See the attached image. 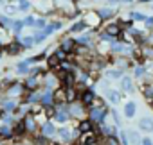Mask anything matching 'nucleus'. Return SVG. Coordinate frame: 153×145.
<instances>
[{
  "label": "nucleus",
  "instance_id": "473e14b6",
  "mask_svg": "<svg viewBox=\"0 0 153 145\" xmlns=\"http://www.w3.org/2000/svg\"><path fill=\"white\" fill-rule=\"evenodd\" d=\"M56 56H58V59H59V61H63V59H65V52H63L61 48H59V50H56Z\"/></svg>",
  "mask_w": 153,
  "mask_h": 145
},
{
  "label": "nucleus",
  "instance_id": "ddd939ff",
  "mask_svg": "<svg viewBox=\"0 0 153 145\" xmlns=\"http://www.w3.org/2000/svg\"><path fill=\"white\" fill-rule=\"evenodd\" d=\"M42 133H43V136H52L54 134V125L52 124H45L43 129H42Z\"/></svg>",
  "mask_w": 153,
  "mask_h": 145
},
{
  "label": "nucleus",
  "instance_id": "c756f323",
  "mask_svg": "<svg viewBox=\"0 0 153 145\" xmlns=\"http://www.w3.org/2000/svg\"><path fill=\"white\" fill-rule=\"evenodd\" d=\"M131 18H133V20H146V16L140 15V13H131Z\"/></svg>",
  "mask_w": 153,
  "mask_h": 145
},
{
  "label": "nucleus",
  "instance_id": "c9c22d12",
  "mask_svg": "<svg viewBox=\"0 0 153 145\" xmlns=\"http://www.w3.org/2000/svg\"><path fill=\"white\" fill-rule=\"evenodd\" d=\"M27 64H29V63H22V64H18V70H20V74H24V72H25Z\"/></svg>",
  "mask_w": 153,
  "mask_h": 145
},
{
  "label": "nucleus",
  "instance_id": "f3484780",
  "mask_svg": "<svg viewBox=\"0 0 153 145\" xmlns=\"http://www.w3.org/2000/svg\"><path fill=\"white\" fill-rule=\"evenodd\" d=\"M51 102H52V93H51V92H45V95L42 97V104H43V106H49Z\"/></svg>",
  "mask_w": 153,
  "mask_h": 145
},
{
  "label": "nucleus",
  "instance_id": "9d476101",
  "mask_svg": "<svg viewBox=\"0 0 153 145\" xmlns=\"http://www.w3.org/2000/svg\"><path fill=\"white\" fill-rule=\"evenodd\" d=\"M124 113H126L128 118L133 116V115H135V104H133V102H128V104L124 106Z\"/></svg>",
  "mask_w": 153,
  "mask_h": 145
},
{
  "label": "nucleus",
  "instance_id": "58836bf2",
  "mask_svg": "<svg viewBox=\"0 0 153 145\" xmlns=\"http://www.w3.org/2000/svg\"><path fill=\"white\" fill-rule=\"evenodd\" d=\"M140 143H142V145H153V141H151L149 138H146V140H142Z\"/></svg>",
  "mask_w": 153,
  "mask_h": 145
},
{
  "label": "nucleus",
  "instance_id": "cd10ccee",
  "mask_svg": "<svg viewBox=\"0 0 153 145\" xmlns=\"http://www.w3.org/2000/svg\"><path fill=\"white\" fill-rule=\"evenodd\" d=\"M22 43H24V47H31V45L34 43V38H24Z\"/></svg>",
  "mask_w": 153,
  "mask_h": 145
},
{
  "label": "nucleus",
  "instance_id": "1a4fd4ad",
  "mask_svg": "<svg viewBox=\"0 0 153 145\" xmlns=\"http://www.w3.org/2000/svg\"><path fill=\"white\" fill-rule=\"evenodd\" d=\"M106 34H108V36H119V34H121L119 25H108V27H106Z\"/></svg>",
  "mask_w": 153,
  "mask_h": 145
},
{
  "label": "nucleus",
  "instance_id": "6ab92c4d",
  "mask_svg": "<svg viewBox=\"0 0 153 145\" xmlns=\"http://www.w3.org/2000/svg\"><path fill=\"white\" fill-rule=\"evenodd\" d=\"M59 136H61L65 141H70V138H72V134H70L68 129H59Z\"/></svg>",
  "mask_w": 153,
  "mask_h": 145
},
{
  "label": "nucleus",
  "instance_id": "9b49d317",
  "mask_svg": "<svg viewBox=\"0 0 153 145\" xmlns=\"http://www.w3.org/2000/svg\"><path fill=\"white\" fill-rule=\"evenodd\" d=\"M79 131H81V133H90V131H92V120H85V122H81Z\"/></svg>",
  "mask_w": 153,
  "mask_h": 145
},
{
  "label": "nucleus",
  "instance_id": "37998d69",
  "mask_svg": "<svg viewBox=\"0 0 153 145\" xmlns=\"http://www.w3.org/2000/svg\"><path fill=\"white\" fill-rule=\"evenodd\" d=\"M146 23L148 25H153V18H146Z\"/></svg>",
  "mask_w": 153,
  "mask_h": 145
},
{
  "label": "nucleus",
  "instance_id": "a19ab883",
  "mask_svg": "<svg viewBox=\"0 0 153 145\" xmlns=\"http://www.w3.org/2000/svg\"><path fill=\"white\" fill-rule=\"evenodd\" d=\"M38 111H42V106H34L33 108V113H38Z\"/></svg>",
  "mask_w": 153,
  "mask_h": 145
},
{
  "label": "nucleus",
  "instance_id": "39448f33",
  "mask_svg": "<svg viewBox=\"0 0 153 145\" xmlns=\"http://www.w3.org/2000/svg\"><path fill=\"white\" fill-rule=\"evenodd\" d=\"M74 47H76L74 40H63L61 41V50L63 52H70V50H74Z\"/></svg>",
  "mask_w": 153,
  "mask_h": 145
},
{
  "label": "nucleus",
  "instance_id": "f8f14e48",
  "mask_svg": "<svg viewBox=\"0 0 153 145\" xmlns=\"http://www.w3.org/2000/svg\"><path fill=\"white\" fill-rule=\"evenodd\" d=\"M97 15H99V18H101V20H106V18H110V16L114 15V11L105 7V9H99V13H97Z\"/></svg>",
  "mask_w": 153,
  "mask_h": 145
},
{
  "label": "nucleus",
  "instance_id": "c03bdc74",
  "mask_svg": "<svg viewBox=\"0 0 153 145\" xmlns=\"http://www.w3.org/2000/svg\"><path fill=\"white\" fill-rule=\"evenodd\" d=\"M140 2H149V0H140Z\"/></svg>",
  "mask_w": 153,
  "mask_h": 145
},
{
  "label": "nucleus",
  "instance_id": "423d86ee",
  "mask_svg": "<svg viewBox=\"0 0 153 145\" xmlns=\"http://www.w3.org/2000/svg\"><path fill=\"white\" fill-rule=\"evenodd\" d=\"M90 143H96V136L90 133H83V138H81V145H90Z\"/></svg>",
  "mask_w": 153,
  "mask_h": 145
},
{
  "label": "nucleus",
  "instance_id": "c85d7f7f",
  "mask_svg": "<svg viewBox=\"0 0 153 145\" xmlns=\"http://www.w3.org/2000/svg\"><path fill=\"white\" fill-rule=\"evenodd\" d=\"M0 134H2V136H11V131H9V127H0Z\"/></svg>",
  "mask_w": 153,
  "mask_h": 145
},
{
  "label": "nucleus",
  "instance_id": "7c9ffc66",
  "mask_svg": "<svg viewBox=\"0 0 153 145\" xmlns=\"http://www.w3.org/2000/svg\"><path fill=\"white\" fill-rule=\"evenodd\" d=\"M18 2H20V9H29V2H27V0H18Z\"/></svg>",
  "mask_w": 153,
  "mask_h": 145
},
{
  "label": "nucleus",
  "instance_id": "4be33fe9",
  "mask_svg": "<svg viewBox=\"0 0 153 145\" xmlns=\"http://www.w3.org/2000/svg\"><path fill=\"white\" fill-rule=\"evenodd\" d=\"M85 25H87L85 22H78V23H74V25H72V31H74V32H81V31L85 29Z\"/></svg>",
  "mask_w": 153,
  "mask_h": 145
},
{
  "label": "nucleus",
  "instance_id": "2eb2a0df",
  "mask_svg": "<svg viewBox=\"0 0 153 145\" xmlns=\"http://www.w3.org/2000/svg\"><path fill=\"white\" fill-rule=\"evenodd\" d=\"M20 93H22V84H13V86L9 88V95H11V97H13V95L16 97V95H20Z\"/></svg>",
  "mask_w": 153,
  "mask_h": 145
},
{
  "label": "nucleus",
  "instance_id": "0eeeda50",
  "mask_svg": "<svg viewBox=\"0 0 153 145\" xmlns=\"http://www.w3.org/2000/svg\"><path fill=\"white\" fill-rule=\"evenodd\" d=\"M81 100H83V104H85V106H90V104L94 102V93H92V92H83Z\"/></svg>",
  "mask_w": 153,
  "mask_h": 145
},
{
  "label": "nucleus",
  "instance_id": "79ce46f5",
  "mask_svg": "<svg viewBox=\"0 0 153 145\" xmlns=\"http://www.w3.org/2000/svg\"><path fill=\"white\" fill-rule=\"evenodd\" d=\"M25 23H27V25H31V23H34V20H33V18H31V16H29V18H27V20H25Z\"/></svg>",
  "mask_w": 153,
  "mask_h": 145
},
{
  "label": "nucleus",
  "instance_id": "20e7f679",
  "mask_svg": "<svg viewBox=\"0 0 153 145\" xmlns=\"http://www.w3.org/2000/svg\"><path fill=\"white\" fill-rule=\"evenodd\" d=\"M24 125H25V129H27L29 133H34V131H36V122H34V118H33L31 115L24 120Z\"/></svg>",
  "mask_w": 153,
  "mask_h": 145
},
{
  "label": "nucleus",
  "instance_id": "e433bc0d",
  "mask_svg": "<svg viewBox=\"0 0 153 145\" xmlns=\"http://www.w3.org/2000/svg\"><path fill=\"white\" fill-rule=\"evenodd\" d=\"M110 77H121V72H119V70H114V72H110Z\"/></svg>",
  "mask_w": 153,
  "mask_h": 145
},
{
  "label": "nucleus",
  "instance_id": "5701e85b",
  "mask_svg": "<svg viewBox=\"0 0 153 145\" xmlns=\"http://www.w3.org/2000/svg\"><path fill=\"white\" fill-rule=\"evenodd\" d=\"M20 48H22V47H20L18 43H11L7 50H9V54H18V52H20Z\"/></svg>",
  "mask_w": 153,
  "mask_h": 145
},
{
  "label": "nucleus",
  "instance_id": "bb28decb",
  "mask_svg": "<svg viewBox=\"0 0 153 145\" xmlns=\"http://www.w3.org/2000/svg\"><path fill=\"white\" fill-rule=\"evenodd\" d=\"M106 145H119V140H117L115 136H112V134H110V136L106 138Z\"/></svg>",
  "mask_w": 153,
  "mask_h": 145
},
{
  "label": "nucleus",
  "instance_id": "6e6552de",
  "mask_svg": "<svg viewBox=\"0 0 153 145\" xmlns=\"http://www.w3.org/2000/svg\"><path fill=\"white\" fill-rule=\"evenodd\" d=\"M139 125H140V129H144V131H153V120H151V118H142Z\"/></svg>",
  "mask_w": 153,
  "mask_h": 145
},
{
  "label": "nucleus",
  "instance_id": "49530a36",
  "mask_svg": "<svg viewBox=\"0 0 153 145\" xmlns=\"http://www.w3.org/2000/svg\"><path fill=\"white\" fill-rule=\"evenodd\" d=\"M90 145H96V143H90Z\"/></svg>",
  "mask_w": 153,
  "mask_h": 145
},
{
  "label": "nucleus",
  "instance_id": "393cba45",
  "mask_svg": "<svg viewBox=\"0 0 153 145\" xmlns=\"http://www.w3.org/2000/svg\"><path fill=\"white\" fill-rule=\"evenodd\" d=\"M123 88H124L126 92H130V90H131V81H130L128 77H123Z\"/></svg>",
  "mask_w": 153,
  "mask_h": 145
},
{
  "label": "nucleus",
  "instance_id": "aec40b11",
  "mask_svg": "<svg viewBox=\"0 0 153 145\" xmlns=\"http://www.w3.org/2000/svg\"><path fill=\"white\" fill-rule=\"evenodd\" d=\"M58 64H59L58 56H56V54H54V56H51V57H49V66H51V68H56Z\"/></svg>",
  "mask_w": 153,
  "mask_h": 145
},
{
  "label": "nucleus",
  "instance_id": "f257e3e1",
  "mask_svg": "<svg viewBox=\"0 0 153 145\" xmlns=\"http://www.w3.org/2000/svg\"><path fill=\"white\" fill-rule=\"evenodd\" d=\"M90 120L92 122H103L105 120V109L103 108H94L90 111Z\"/></svg>",
  "mask_w": 153,
  "mask_h": 145
},
{
  "label": "nucleus",
  "instance_id": "a878e982",
  "mask_svg": "<svg viewBox=\"0 0 153 145\" xmlns=\"http://www.w3.org/2000/svg\"><path fill=\"white\" fill-rule=\"evenodd\" d=\"M65 83H67V88L74 83V74H72V72H68V74L65 75Z\"/></svg>",
  "mask_w": 153,
  "mask_h": 145
},
{
  "label": "nucleus",
  "instance_id": "72a5a7b5",
  "mask_svg": "<svg viewBox=\"0 0 153 145\" xmlns=\"http://www.w3.org/2000/svg\"><path fill=\"white\" fill-rule=\"evenodd\" d=\"M4 108H6V109H15V108H16V102H6Z\"/></svg>",
  "mask_w": 153,
  "mask_h": 145
},
{
  "label": "nucleus",
  "instance_id": "412c9836",
  "mask_svg": "<svg viewBox=\"0 0 153 145\" xmlns=\"http://www.w3.org/2000/svg\"><path fill=\"white\" fill-rule=\"evenodd\" d=\"M54 116H56V118H58L59 122H65V120L68 118V116H67V111H63V109H59V111H56V115H54Z\"/></svg>",
  "mask_w": 153,
  "mask_h": 145
},
{
  "label": "nucleus",
  "instance_id": "dca6fc26",
  "mask_svg": "<svg viewBox=\"0 0 153 145\" xmlns=\"http://www.w3.org/2000/svg\"><path fill=\"white\" fill-rule=\"evenodd\" d=\"M106 95H108V100H110V102H115V104L119 102V93H117V92L108 90V92H106Z\"/></svg>",
  "mask_w": 153,
  "mask_h": 145
},
{
  "label": "nucleus",
  "instance_id": "ea45409f",
  "mask_svg": "<svg viewBox=\"0 0 153 145\" xmlns=\"http://www.w3.org/2000/svg\"><path fill=\"white\" fill-rule=\"evenodd\" d=\"M142 74H144V68H137V72H135V75H137V77H140Z\"/></svg>",
  "mask_w": 153,
  "mask_h": 145
},
{
  "label": "nucleus",
  "instance_id": "a211bd4d",
  "mask_svg": "<svg viewBox=\"0 0 153 145\" xmlns=\"http://www.w3.org/2000/svg\"><path fill=\"white\" fill-rule=\"evenodd\" d=\"M128 136H130V140H131V143H133V145H139V143H140V136H139L135 131L128 133Z\"/></svg>",
  "mask_w": 153,
  "mask_h": 145
},
{
  "label": "nucleus",
  "instance_id": "b1692460",
  "mask_svg": "<svg viewBox=\"0 0 153 145\" xmlns=\"http://www.w3.org/2000/svg\"><path fill=\"white\" fill-rule=\"evenodd\" d=\"M144 97L149 99V100L153 99V86H146V88H144Z\"/></svg>",
  "mask_w": 153,
  "mask_h": 145
},
{
  "label": "nucleus",
  "instance_id": "4c0bfd02",
  "mask_svg": "<svg viewBox=\"0 0 153 145\" xmlns=\"http://www.w3.org/2000/svg\"><path fill=\"white\" fill-rule=\"evenodd\" d=\"M45 113H47V116H52V115H56L52 108H47V109H45Z\"/></svg>",
  "mask_w": 153,
  "mask_h": 145
},
{
  "label": "nucleus",
  "instance_id": "a18cd8bd",
  "mask_svg": "<svg viewBox=\"0 0 153 145\" xmlns=\"http://www.w3.org/2000/svg\"><path fill=\"white\" fill-rule=\"evenodd\" d=\"M124 2H131V0H124Z\"/></svg>",
  "mask_w": 153,
  "mask_h": 145
},
{
  "label": "nucleus",
  "instance_id": "7ed1b4c3",
  "mask_svg": "<svg viewBox=\"0 0 153 145\" xmlns=\"http://www.w3.org/2000/svg\"><path fill=\"white\" fill-rule=\"evenodd\" d=\"M52 97H54L56 104H63V102L67 100V90H65V88H61V90H59V92H56Z\"/></svg>",
  "mask_w": 153,
  "mask_h": 145
},
{
  "label": "nucleus",
  "instance_id": "f704fd0d",
  "mask_svg": "<svg viewBox=\"0 0 153 145\" xmlns=\"http://www.w3.org/2000/svg\"><path fill=\"white\" fill-rule=\"evenodd\" d=\"M24 131H25V125H24V124H18V125H16V134H22Z\"/></svg>",
  "mask_w": 153,
  "mask_h": 145
},
{
  "label": "nucleus",
  "instance_id": "4468645a",
  "mask_svg": "<svg viewBox=\"0 0 153 145\" xmlns=\"http://www.w3.org/2000/svg\"><path fill=\"white\" fill-rule=\"evenodd\" d=\"M97 20H101V18H99V15H96V13H90V16H87V20H85V23L96 25V23H97Z\"/></svg>",
  "mask_w": 153,
  "mask_h": 145
},
{
  "label": "nucleus",
  "instance_id": "2f4dec72",
  "mask_svg": "<svg viewBox=\"0 0 153 145\" xmlns=\"http://www.w3.org/2000/svg\"><path fill=\"white\" fill-rule=\"evenodd\" d=\"M22 25H24L22 22H16V23H13V27H15L13 31H15V32H20V31H22Z\"/></svg>",
  "mask_w": 153,
  "mask_h": 145
},
{
  "label": "nucleus",
  "instance_id": "f03ea898",
  "mask_svg": "<svg viewBox=\"0 0 153 145\" xmlns=\"http://www.w3.org/2000/svg\"><path fill=\"white\" fill-rule=\"evenodd\" d=\"M38 84H40V77H38V74H36V75H31V77L27 79L25 88H29V90H36V88H38Z\"/></svg>",
  "mask_w": 153,
  "mask_h": 145
}]
</instances>
